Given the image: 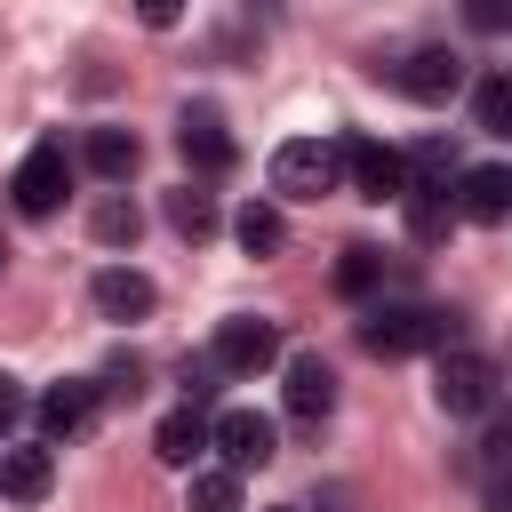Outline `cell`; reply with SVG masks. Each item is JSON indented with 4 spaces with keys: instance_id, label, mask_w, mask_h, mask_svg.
<instances>
[{
    "instance_id": "13",
    "label": "cell",
    "mask_w": 512,
    "mask_h": 512,
    "mask_svg": "<svg viewBox=\"0 0 512 512\" xmlns=\"http://www.w3.org/2000/svg\"><path fill=\"white\" fill-rule=\"evenodd\" d=\"M88 296H96V312H104V320H144V312L160 304V288H152L136 264H104V272L88 280Z\"/></svg>"
},
{
    "instance_id": "29",
    "label": "cell",
    "mask_w": 512,
    "mask_h": 512,
    "mask_svg": "<svg viewBox=\"0 0 512 512\" xmlns=\"http://www.w3.org/2000/svg\"><path fill=\"white\" fill-rule=\"evenodd\" d=\"M0 264H8V240H0Z\"/></svg>"
},
{
    "instance_id": "30",
    "label": "cell",
    "mask_w": 512,
    "mask_h": 512,
    "mask_svg": "<svg viewBox=\"0 0 512 512\" xmlns=\"http://www.w3.org/2000/svg\"><path fill=\"white\" fill-rule=\"evenodd\" d=\"M280 512H296V504H280Z\"/></svg>"
},
{
    "instance_id": "27",
    "label": "cell",
    "mask_w": 512,
    "mask_h": 512,
    "mask_svg": "<svg viewBox=\"0 0 512 512\" xmlns=\"http://www.w3.org/2000/svg\"><path fill=\"white\" fill-rule=\"evenodd\" d=\"M480 504L488 512H512V472H480Z\"/></svg>"
},
{
    "instance_id": "26",
    "label": "cell",
    "mask_w": 512,
    "mask_h": 512,
    "mask_svg": "<svg viewBox=\"0 0 512 512\" xmlns=\"http://www.w3.org/2000/svg\"><path fill=\"white\" fill-rule=\"evenodd\" d=\"M24 408H32V400H24V384H16V376H0V440L24 424Z\"/></svg>"
},
{
    "instance_id": "25",
    "label": "cell",
    "mask_w": 512,
    "mask_h": 512,
    "mask_svg": "<svg viewBox=\"0 0 512 512\" xmlns=\"http://www.w3.org/2000/svg\"><path fill=\"white\" fill-rule=\"evenodd\" d=\"M464 24L472 32H512V0H464Z\"/></svg>"
},
{
    "instance_id": "3",
    "label": "cell",
    "mask_w": 512,
    "mask_h": 512,
    "mask_svg": "<svg viewBox=\"0 0 512 512\" xmlns=\"http://www.w3.org/2000/svg\"><path fill=\"white\" fill-rule=\"evenodd\" d=\"M432 400H440L448 416H488V408H496V360L472 352V344H448L440 368H432Z\"/></svg>"
},
{
    "instance_id": "24",
    "label": "cell",
    "mask_w": 512,
    "mask_h": 512,
    "mask_svg": "<svg viewBox=\"0 0 512 512\" xmlns=\"http://www.w3.org/2000/svg\"><path fill=\"white\" fill-rule=\"evenodd\" d=\"M480 472H512V416L488 424V440H480Z\"/></svg>"
},
{
    "instance_id": "20",
    "label": "cell",
    "mask_w": 512,
    "mask_h": 512,
    "mask_svg": "<svg viewBox=\"0 0 512 512\" xmlns=\"http://www.w3.org/2000/svg\"><path fill=\"white\" fill-rule=\"evenodd\" d=\"M472 128L480 136H512V72H488L472 88Z\"/></svg>"
},
{
    "instance_id": "16",
    "label": "cell",
    "mask_w": 512,
    "mask_h": 512,
    "mask_svg": "<svg viewBox=\"0 0 512 512\" xmlns=\"http://www.w3.org/2000/svg\"><path fill=\"white\" fill-rule=\"evenodd\" d=\"M400 216H408V240L440 248V240L456 232V192H440V184H408V192H400Z\"/></svg>"
},
{
    "instance_id": "28",
    "label": "cell",
    "mask_w": 512,
    "mask_h": 512,
    "mask_svg": "<svg viewBox=\"0 0 512 512\" xmlns=\"http://www.w3.org/2000/svg\"><path fill=\"white\" fill-rule=\"evenodd\" d=\"M136 16H144V24H152V32H168V24H176V16H184V0H136Z\"/></svg>"
},
{
    "instance_id": "19",
    "label": "cell",
    "mask_w": 512,
    "mask_h": 512,
    "mask_svg": "<svg viewBox=\"0 0 512 512\" xmlns=\"http://www.w3.org/2000/svg\"><path fill=\"white\" fill-rule=\"evenodd\" d=\"M88 232H96L104 248H136L144 208H136V200H120V192H104V200H96V216H88Z\"/></svg>"
},
{
    "instance_id": "14",
    "label": "cell",
    "mask_w": 512,
    "mask_h": 512,
    "mask_svg": "<svg viewBox=\"0 0 512 512\" xmlns=\"http://www.w3.org/2000/svg\"><path fill=\"white\" fill-rule=\"evenodd\" d=\"M288 416H304V424H320L328 408H336V368L320 360V352H288Z\"/></svg>"
},
{
    "instance_id": "15",
    "label": "cell",
    "mask_w": 512,
    "mask_h": 512,
    "mask_svg": "<svg viewBox=\"0 0 512 512\" xmlns=\"http://www.w3.org/2000/svg\"><path fill=\"white\" fill-rule=\"evenodd\" d=\"M48 488H56V456H48V440L0 448V496H16V504H40Z\"/></svg>"
},
{
    "instance_id": "22",
    "label": "cell",
    "mask_w": 512,
    "mask_h": 512,
    "mask_svg": "<svg viewBox=\"0 0 512 512\" xmlns=\"http://www.w3.org/2000/svg\"><path fill=\"white\" fill-rule=\"evenodd\" d=\"M376 280H384V256H376V248H344V256H336V296L368 304V296H376Z\"/></svg>"
},
{
    "instance_id": "5",
    "label": "cell",
    "mask_w": 512,
    "mask_h": 512,
    "mask_svg": "<svg viewBox=\"0 0 512 512\" xmlns=\"http://www.w3.org/2000/svg\"><path fill=\"white\" fill-rule=\"evenodd\" d=\"M208 360H216L224 376H264V368H280L288 352H280V328H272V320H256V312H240V320H224V328H216V344H208Z\"/></svg>"
},
{
    "instance_id": "10",
    "label": "cell",
    "mask_w": 512,
    "mask_h": 512,
    "mask_svg": "<svg viewBox=\"0 0 512 512\" xmlns=\"http://www.w3.org/2000/svg\"><path fill=\"white\" fill-rule=\"evenodd\" d=\"M32 416H40V440H72V432L96 424V384L88 376H64V384H48L32 400Z\"/></svg>"
},
{
    "instance_id": "12",
    "label": "cell",
    "mask_w": 512,
    "mask_h": 512,
    "mask_svg": "<svg viewBox=\"0 0 512 512\" xmlns=\"http://www.w3.org/2000/svg\"><path fill=\"white\" fill-rule=\"evenodd\" d=\"M392 80H400V96H416V104H448V96L464 88V56H456V48H416Z\"/></svg>"
},
{
    "instance_id": "18",
    "label": "cell",
    "mask_w": 512,
    "mask_h": 512,
    "mask_svg": "<svg viewBox=\"0 0 512 512\" xmlns=\"http://www.w3.org/2000/svg\"><path fill=\"white\" fill-rule=\"evenodd\" d=\"M232 232H240V248H248V256H280L288 216H280V200H248V208L232 216Z\"/></svg>"
},
{
    "instance_id": "11",
    "label": "cell",
    "mask_w": 512,
    "mask_h": 512,
    "mask_svg": "<svg viewBox=\"0 0 512 512\" xmlns=\"http://www.w3.org/2000/svg\"><path fill=\"white\" fill-rule=\"evenodd\" d=\"M456 216H464V224H504V216H512V168H504V160L464 168V176H456Z\"/></svg>"
},
{
    "instance_id": "21",
    "label": "cell",
    "mask_w": 512,
    "mask_h": 512,
    "mask_svg": "<svg viewBox=\"0 0 512 512\" xmlns=\"http://www.w3.org/2000/svg\"><path fill=\"white\" fill-rule=\"evenodd\" d=\"M168 224H176L184 240H208V232H216L224 216H216V200H208L200 184H176V192H168Z\"/></svg>"
},
{
    "instance_id": "4",
    "label": "cell",
    "mask_w": 512,
    "mask_h": 512,
    "mask_svg": "<svg viewBox=\"0 0 512 512\" xmlns=\"http://www.w3.org/2000/svg\"><path fill=\"white\" fill-rule=\"evenodd\" d=\"M16 208L24 216H56L64 208V192H72V152H64V136H40L24 160H16Z\"/></svg>"
},
{
    "instance_id": "17",
    "label": "cell",
    "mask_w": 512,
    "mask_h": 512,
    "mask_svg": "<svg viewBox=\"0 0 512 512\" xmlns=\"http://www.w3.org/2000/svg\"><path fill=\"white\" fill-rule=\"evenodd\" d=\"M136 152H144V144H136L128 128H88V168H96L104 184H128V176H136Z\"/></svg>"
},
{
    "instance_id": "6",
    "label": "cell",
    "mask_w": 512,
    "mask_h": 512,
    "mask_svg": "<svg viewBox=\"0 0 512 512\" xmlns=\"http://www.w3.org/2000/svg\"><path fill=\"white\" fill-rule=\"evenodd\" d=\"M344 176L360 200H400L408 192V152L376 144V136H344Z\"/></svg>"
},
{
    "instance_id": "23",
    "label": "cell",
    "mask_w": 512,
    "mask_h": 512,
    "mask_svg": "<svg viewBox=\"0 0 512 512\" xmlns=\"http://www.w3.org/2000/svg\"><path fill=\"white\" fill-rule=\"evenodd\" d=\"M192 512H240V472H192V496H184Z\"/></svg>"
},
{
    "instance_id": "7",
    "label": "cell",
    "mask_w": 512,
    "mask_h": 512,
    "mask_svg": "<svg viewBox=\"0 0 512 512\" xmlns=\"http://www.w3.org/2000/svg\"><path fill=\"white\" fill-rule=\"evenodd\" d=\"M176 144H184V160H192L200 176H224V168L240 160V144H232V128H224V112H216V104H184Z\"/></svg>"
},
{
    "instance_id": "9",
    "label": "cell",
    "mask_w": 512,
    "mask_h": 512,
    "mask_svg": "<svg viewBox=\"0 0 512 512\" xmlns=\"http://www.w3.org/2000/svg\"><path fill=\"white\" fill-rule=\"evenodd\" d=\"M200 448H216V416H200L192 400H184V408H168V416L152 424V456H160L168 472H192V464H200Z\"/></svg>"
},
{
    "instance_id": "1",
    "label": "cell",
    "mask_w": 512,
    "mask_h": 512,
    "mask_svg": "<svg viewBox=\"0 0 512 512\" xmlns=\"http://www.w3.org/2000/svg\"><path fill=\"white\" fill-rule=\"evenodd\" d=\"M360 344H368L376 360L448 352V344H464V320H456V312H440V304H376V312L360 320Z\"/></svg>"
},
{
    "instance_id": "8",
    "label": "cell",
    "mask_w": 512,
    "mask_h": 512,
    "mask_svg": "<svg viewBox=\"0 0 512 512\" xmlns=\"http://www.w3.org/2000/svg\"><path fill=\"white\" fill-rule=\"evenodd\" d=\"M216 448H224V472H256V464L280 456V432H272V416H256V408H224V416H216Z\"/></svg>"
},
{
    "instance_id": "2",
    "label": "cell",
    "mask_w": 512,
    "mask_h": 512,
    "mask_svg": "<svg viewBox=\"0 0 512 512\" xmlns=\"http://www.w3.org/2000/svg\"><path fill=\"white\" fill-rule=\"evenodd\" d=\"M344 184V144L328 136H288L272 152V200H320Z\"/></svg>"
}]
</instances>
